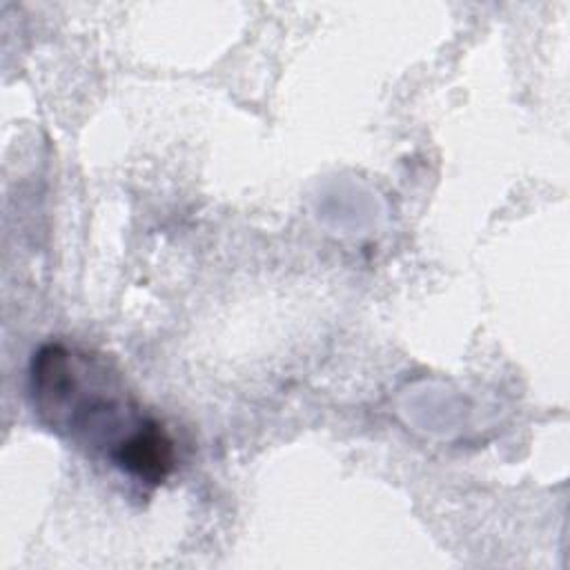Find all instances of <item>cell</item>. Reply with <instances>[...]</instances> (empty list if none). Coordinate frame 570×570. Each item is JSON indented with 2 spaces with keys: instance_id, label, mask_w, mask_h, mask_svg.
Segmentation results:
<instances>
[{
  "instance_id": "obj_1",
  "label": "cell",
  "mask_w": 570,
  "mask_h": 570,
  "mask_svg": "<svg viewBox=\"0 0 570 570\" xmlns=\"http://www.w3.org/2000/svg\"><path fill=\"white\" fill-rule=\"evenodd\" d=\"M29 394L49 430L102 450L127 476L151 461L167 434L100 356L65 343H47L33 354Z\"/></svg>"
}]
</instances>
